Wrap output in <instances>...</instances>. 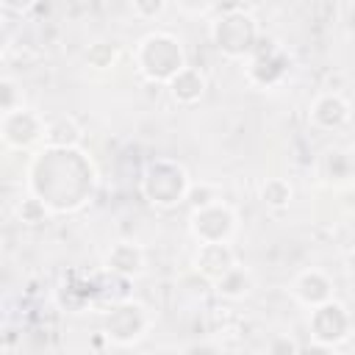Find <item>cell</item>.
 Instances as JSON below:
<instances>
[{"label": "cell", "instance_id": "13", "mask_svg": "<svg viewBox=\"0 0 355 355\" xmlns=\"http://www.w3.org/2000/svg\"><path fill=\"white\" fill-rule=\"evenodd\" d=\"M252 286H255L252 272H250L247 266L236 263V266H230V269L214 283V291H216L219 297H225V300H244V297L252 291Z\"/></svg>", "mask_w": 355, "mask_h": 355}, {"label": "cell", "instance_id": "15", "mask_svg": "<svg viewBox=\"0 0 355 355\" xmlns=\"http://www.w3.org/2000/svg\"><path fill=\"white\" fill-rule=\"evenodd\" d=\"M291 194H294V191H291V183L283 180V178H269V180L261 186V202H263L266 208H272V211L288 208Z\"/></svg>", "mask_w": 355, "mask_h": 355}, {"label": "cell", "instance_id": "17", "mask_svg": "<svg viewBox=\"0 0 355 355\" xmlns=\"http://www.w3.org/2000/svg\"><path fill=\"white\" fill-rule=\"evenodd\" d=\"M116 55H119L116 47H114V44H105V42H97V44H92V47L86 50V61H89L92 67H97V69L114 67Z\"/></svg>", "mask_w": 355, "mask_h": 355}, {"label": "cell", "instance_id": "9", "mask_svg": "<svg viewBox=\"0 0 355 355\" xmlns=\"http://www.w3.org/2000/svg\"><path fill=\"white\" fill-rule=\"evenodd\" d=\"M349 103L341 97V94H336V92H327V94H319L313 103H311V122L316 125V128H322V130H336V128H341V125H347L349 122Z\"/></svg>", "mask_w": 355, "mask_h": 355}, {"label": "cell", "instance_id": "12", "mask_svg": "<svg viewBox=\"0 0 355 355\" xmlns=\"http://www.w3.org/2000/svg\"><path fill=\"white\" fill-rule=\"evenodd\" d=\"M205 86H208L205 75H202L200 69L189 67V64H186L183 69H178V72L169 78V83H166L172 100L180 103V105H191V103H197V100L205 94Z\"/></svg>", "mask_w": 355, "mask_h": 355}, {"label": "cell", "instance_id": "2", "mask_svg": "<svg viewBox=\"0 0 355 355\" xmlns=\"http://www.w3.org/2000/svg\"><path fill=\"white\" fill-rule=\"evenodd\" d=\"M189 189H191V180H189L186 169L166 158L147 164V169L141 175V194L155 208L180 205L189 197Z\"/></svg>", "mask_w": 355, "mask_h": 355}, {"label": "cell", "instance_id": "22", "mask_svg": "<svg viewBox=\"0 0 355 355\" xmlns=\"http://www.w3.org/2000/svg\"><path fill=\"white\" fill-rule=\"evenodd\" d=\"M180 3H183L186 8H191V11H197V8H202L208 0H180Z\"/></svg>", "mask_w": 355, "mask_h": 355}, {"label": "cell", "instance_id": "20", "mask_svg": "<svg viewBox=\"0 0 355 355\" xmlns=\"http://www.w3.org/2000/svg\"><path fill=\"white\" fill-rule=\"evenodd\" d=\"M266 349H269V352H286V355H288V352H300V347H297L291 338H275Z\"/></svg>", "mask_w": 355, "mask_h": 355}, {"label": "cell", "instance_id": "4", "mask_svg": "<svg viewBox=\"0 0 355 355\" xmlns=\"http://www.w3.org/2000/svg\"><path fill=\"white\" fill-rule=\"evenodd\" d=\"M211 36H214V44L219 53L239 58L255 44V22L244 11H230L214 22Z\"/></svg>", "mask_w": 355, "mask_h": 355}, {"label": "cell", "instance_id": "5", "mask_svg": "<svg viewBox=\"0 0 355 355\" xmlns=\"http://www.w3.org/2000/svg\"><path fill=\"white\" fill-rule=\"evenodd\" d=\"M147 327H150L147 308L139 305V302H122V305L111 308V313L105 316L103 333H105V338H108L111 344L128 347V344L139 341Z\"/></svg>", "mask_w": 355, "mask_h": 355}, {"label": "cell", "instance_id": "7", "mask_svg": "<svg viewBox=\"0 0 355 355\" xmlns=\"http://www.w3.org/2000/svg\"><path fill=\"white\" fill-rule=\"evenodd\" d=\"M44 125L47 122H42L39 114H33L31 108L19 105V108L3 114L0 133H3V141L11 150H25V147L36 144L39 139H44Z\"/></svg>", "mask_w": 355, "mask_h": 355}, {"label": "cell", "instance_id": "18", "mask_svg": "<svg viewBox=\"0 0 355 355\" xmlns=\"http://www.w3.org/2000/svg\"><path fill=\"white\" fill-rule=\"evenodd\" d=\"M0 94H3V100H0L3 114H6V111H14V108H19V105H25V100H22V94H17V83H14L11 78H3V80H0Z\"/></svg>", "mask_w": 355, "mask_h": 355}, {"label": "cell", "instance_id": "1", "mask_svg": "<svg viewBox=\"0 0 355 355\" xmlns=\"http://www.w3.org/2000/svg\"><path fill=\"white\" fill-rule=\"evenodd\" d=\"M133 58H136V69L153 83H169V78L186 67V55H183L180 42L166 31L147 33L139 42Z\"/></svg>", "mask_w": 355, "mask_h": 355}, {"label": "cell", "instance_id": "3", "mask_svg": "<svg viewBox=\"0 0 355 355\" xmlns=\"http://www.w3.org/2000/svg\"><path fill=\"white\" fill-rule=\"evenodd\" d=\"M236 214L227 202L214 200L205 205H194L191 216H189V230L191 236L202 244V241H230V236L236 233Z\"/></svg>", "mask_w": 355, "mask_h": 355}, {"label": "cell", "instance_id": "8", "mask_svg": "<svg viewBox=\"0 0 355 355\" xmlns=\"http://www.w3.org/2000/svg\"><path fill=\"white\" fill-rule=\"evenodd\" d=\"M230 266H236V255L227 241H202L191 258V269H197L211 283H216Z\"/></svg>", "mask_w": 355, "mask_h": 355}, {"label": "cell", "instance_id": "14", "mask_svg": "<svg viewBox=\"0 0 355 355\" xmlns=\"http://www.w3.org/2000/svg\"><path fill=\"white\" fill-rule=\"evenodd\" d=\"M83 139L80 125L72 116H58L44 125V141L47 147H78Z\"/></svg>", "mask_w": 355, "mask_h": 355}, {"label": "cell", "instance_id": "19", "mask_svg": "<svg viewBox=\"0 0 355 355\" xmlns=\"http://www.w3.org/2000/svg\"><path fill=\"white\" fill-rule=\"evenodd\" d=\"M164 8H166V0H133V11L141 19H155L164 14Z\"/></svg>", "mask_w": 355, "mask_h": 355}, {"label": "cell", "instance_id": "6", "mask_svg": "<svg viewBox=\"0 0 355 355\" xmlns=\"http://www.w3.org/2000/svg\"><path fill=\"white\" fill-rule=\"evenodd\" d=\"M308 327H311V338L322 347H336L341 344L347 336H349V316L344 311L341 302H322L316 308H311V319H308Z\"/></svg>", "mask_w": 355, "mask_h": 355}, {"label": "cell", "instance_id": "16", "mask_svg": "<svg viewBox=\"0 0 355 355\" xmlns=\"http://www.w3.org/2000/svg\"><path fill=\"white\" fill-rule=\"evenodd\" d=\"M50 205L39 197V194H28L19 205H17V216H19V222H25V225H42L47 216H50Z\"/></svg>", "mask_w": 355, "mask_h": 355}, {"label": "cell", "instance_id": "10", "mask_svg": "<svg viewBox=\"0 0 355 355\" xmlns=\"http://www.w3.org/2000/svg\"><path fill=\"white\" fill-rule=\"evenodd\" d=\"M144 266H147V258L136 241H116L105 252V269L119 277H139L144 275Z\"/></svg>", "mask_w": 355, "mask_h": 355}, {"label": "cell", "instance_id": "11", "mask_svg": "<svg viewBox=\"0 0 355 355\" xmlns=\"http://www.w3.org/2000/svg\"><path fill=\"white\" fill-rule=\"evenodd\" d=\"M291 291L308 308H316V305L333 300V283H330V277L322 269H305V272H300L294 277Z\"/></svg>", "mask_w": 355, "mask_h": 355}, {"label": "cell", "instance_id": "21", "mask_svg": "<svg viewBox=\"0 0 355 355\" xmlns=\"http://www.w3.org/2000/svg\"><path fill=\"white\" fill-rule=\"evenodd\" d=\"M36 0H3V6L8 8V11H17V14H22V11H28L31 6H33Z\"/></svg>", "mask_w": 355, "mask_h": 355}]
</instances>
